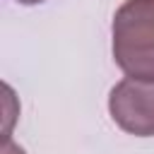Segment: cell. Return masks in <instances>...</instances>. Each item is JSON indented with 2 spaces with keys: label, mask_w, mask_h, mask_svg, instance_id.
I'll return each instance as SVG.
<instances>
[{
  "label": "cell",
  "mask_w": 154,
  "mask_h": 154,
  "mask_svg": "<svg viewBox=\"0 0 154 154\" xmlns=\"http://www.w3.org/2000/svg\"><path fill=\"white\" fill-rule=\"evenodd\" d=\"M113 123L135 137H154V82L120 79L108 94Z\"/></svg>",
  "instance_id": "2"
},
{
  "label": "cell",
  "mask_w": 154,
  "mask_h": 154,
  "mask_svg": "<svg viewBox=\"0 0 154 154\" xmlns=\"http://www.w3.org/2000/svg\"><path fill=\"white\" fill-rule=\"evenodd\" d=\"M2 154H24V149H22L19 144H14L12 140H5V144H2Z\"/></svg>",
  "instance_id": "3"
},
{
  "label": "cell",
  "mask_w": 154,
  "mask_h": 154,
  "mask_svg": "<svg viewBox=\"0 0 154 154\" xmlns=\"http://www.w3.org/2000/svg\"><path fill=\"white\" fill-rule=\"evenodd\" d=\"M19 5H41V2H46V0H17Z\"/></svg>",
  "instance_id": "4"
},
{
  "label": "cell",
  "mask_w": 154,
  "mask_h": 154,
  "mask_svg": "<svg viewBox=\"0 0 154 154\" xmlns=\"http://www.w3.org/2000/svg\"><path fill=\"white\" fill-rule=\"evenodd\" d=\"M111 51L125 77L154 82V0H125L111 24Z\"/></svg>",
  "instance_id": "1"
}]
</instances>
